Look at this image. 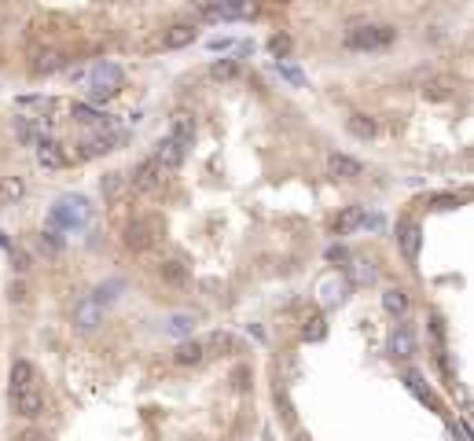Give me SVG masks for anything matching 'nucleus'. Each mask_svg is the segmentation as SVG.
Segmentation results:
<instances>
[{"mask_svg": "<svg viewBox=\"0 0 474 441\" xmlns=\"http://www.w3.org/2000/svg\"><path fill=\"white\" fill-rule=\"evenodd\" d=\"M327 173L335 177V180H357V177L364 173V166H360L353 155L335 151V155H327Z\"/></svg>", "mask_w": 474, "mask_h": 441, "instance_id": "nucleus-10", "label": "nucleus"}, {"mask_svg": "<svg viewBox=\"0 0 474 441\" xmlns=\"http://www.w3.org/2000/svg\"><path fill=\"white\" fill-rule=\"evenodd\" d=\"M100 320H103V305L96 302L92 294H85L81 302L74 305V324H78V331H92Z\"/></svg>", "mask_w": 474, "mask_h": 441, "instance_id": "nucleus-7", "label": "nucleus"}, {"mask_svg": "<svg viewBox=\"0 0 474 441\" xmlns=\"http://www.w3.org/2000/svg\"><path fill=\"white\" fill-rule=\"evenodd\" d=\"M276 74H279L283 81H290L294 89H305V74H301L290 59H276Z\"/></svg>", "mask_w": 474, "mask_h": 441, "instance_id": "nucleus-32", "label": "nucleus"}, {"mask_svg": "<svg viewBox=\"0 0 474 441\" xmlns=\"http://www.w3.org/2000/svg\"><path fill=\"white\" fill-rule=\"evenodd\" d=\"M346 129H349V136H357V140H375V133H379L375 118H368V114H349Z\"/></svg>", "mask_w": 474, "mask_h": 441, "instance_id": "nucleus-20", "label": "nucleus"}, {"mask_svg": "<svg viewBox=\"0 0 474 441\" xmlns=\"http://www.w3.org/2000/svg\"><path fill=\"white\" fill-rule=\"evenodd\" d=\"M195 313H173L169 316V324H166V331L169 335H177V338H188L191 335V327H195Z\"/></svg>", "mask_w": 474, "mask_h": 441, "instance_id": "nucleus-28", "label": "nucleus"}, {"mask_svg": "<svg viewBox=\"0 0 474 441\" xmlns=\"http://www.w3.org/2000/svg\"><path fill=\"white\" fill-rule=\"evenodd\" d=\"M412 353H416V338H412V331L401 324L390 335V357H412Z\"/></svg>", "mask_w": 474, "mask_h": 441, "instance_id": "nucleus-21", "label": "nucleus"}, {"mask_svg": "<svg viewBox=\"0 0 474 441\" xmlns=\"http://www.w3.org/2000/svg\"><path fill=\"white\" fill-rule=\"evenodd\" d=\"M452 89H456V81H452V78H427L419 92H423V100H449Z\"/></svg>", "mask_w": 474, "mask_h": 441, "instance_id": "nucleus-23", "label": "nucleus"}, {"mask_svg": "<svg viewBox=\"0 0 474 441\" xmlns=\"http://www.w3.org/2000/svg\"><path fill=\"white\" fill-rule=\"evenodd\" d=\"M158 276H162L169 287H184L188 283V265L180 261V257H169V261L158 265Z\"/></svg>", "mask_w": 474, "mask_h": 441, "instance_id": "nucleus-19", "label": "nucleus"}, {"mask_svg": "<svg viewBox=\"0 0 474 441\" xmlns=\"http://www.w3.org/2000/svg\"><path fill=\"white\" fill-rule=\"evenodd\" d=\"M129 184H133L136 191H144V195H155V191H162V184H166V169L155 162V155H151V158H144V162H136Z\"/></svg>", "mask_w": 474, "mask_h": 441, "instance_id": "nucleus-4", "label": "nucleus"}, {"mask_svg": "<svg viewBox=\"0 0 474 441\" xmlns=\"http://www.w3.org/2000/svg\"><path fill=\"white\" fill-rule=\"evenodd\" d=\"M59 67H63V56H59L56 48H37V52H34V67H30V70L41 78V74H56Z\"/></svg>", "mask_w": 474, "mask_h": 441, "instance_id": "nucleus-18", "label": "nucleus"}, {"mask_svg": "<svg viewBox=\"0 0 474 441\" xmlns=\"http://www.w3.org/2000/svg\"><path fill=\"white\" fill-rule=\"evenodd\" d=\"M397 243H401V250H405L408 261H416V257H419V224L412 217L397 221Z\"/></svg>", "mask_w": 474, "mask_h": 441, "instance_id": "nucleus-12", "label": "nucleus"}, {"mask_svg": "<svg viewBox=\"0 0 474 441\" xmlns=\"http://www.w3.org/2000/svg\"><path fill=\"white\" fill-rule=\"evenodd\" d=\"M195 37H199V30L191 26V23H173V26H169L166 34H162V48H166V52L188 48L191 41H195Z\"/></svg>", "mask_w": 474, "mask_h": 441, "instance_id": "nucleus-13", "label": "nucleus"}, {"mask_svg": "<svg viewBox=\"0 0 474 441\" xmlns=\"http://www.w3.org/2000/svg\"><path fill=\"white\" fill-rule=\"evenodd\" d=\"M26 195V180L23 177H0V206H15Z\"/></svg>", "mask_w": 474, "mask_h": 441, "instance_id": "nucleus-17", "label": "nucleus"}, {"mask_svg": "<svg viewBox=\"0 0 474 441\" xmlns=\"http://www.w3.org/2000/svg\"><path fill=\"white\" fill-rule=\"evenodd\" d=\"M15 441H45V434H37V430H26V434H19Z\"/></svg>", "mask_w": 474, "mask_h": 441, "instance_id": "nucleus-44", "label": "nucleus"}, {"mask_svg": "<svg viewBox=\"0 0 474 441\" xmlns=\"http://www.w3.org/2000/svg\"><path fill=\"white\" fill-rule=\"evenodd\" d=\"M383 309L390 316H405L408 313V294H405V290H386V294H383Z\"/></svg>", "mask_w": 474, "mask_h": 441, "instance_id": "nucleus-30", "label": "nucleus"}, {"mask_svg": "<svg viewBox=\"0 0 474 441\" xmlns=\"http://www.w3.org/2000/svg\"><path fill=\"white\" fill-rule=\"evenodd\" d=\"M169 136H173L180 147H191V136H195V122H191V114H184V111L173 114V133Z\"/></svg>", "mask_w": 474, "mask_h": 441, "instance_id": "nucleus-26", "label": "nucleus"}, {"mask_svg": "<svg viewBox=\"0 0 474 441\" xmlns=\"http://www.w3.org/2000/svg\"><path fill=\"white\" fill-rule=\"evenodd\" d=\"M15 136L23 140L26 147H37L45 140V125L34 122V118H15Z\"/></svg>", "mask_w": 474, "mask_h": 441, "instance_id": "nucleus-16", "label": "nucleus"}, {"mask_svg": "<svg viewBox=\"0 0 474 441\" xmlns=\"http://www.w3.org/2000/svg\"><path fill=\"white\" fill-rule=\"evenodd\" d=\"M85 221H89V202H85V195H63L48 213V228H56V232H74V228H81Z\"/></svg>", "mask_w": 474, "mask_h": 441, "instance_id": "nucleus-1", "label": "nucleus"}, {"mask_svg": "<svg viewBox=\"0 0 474 441\" xmlns=\"http://www.w3.org/2000/svg\"><path fill=\"white\" fill-rule=\"evenodd\" d=\"M125 188H129V177H125V173H107V177L100 180V191H103L107 202H118V199L125 195Z\"/></svg>", "mask_w": 474, "mask_h": 441, "instance_id": "nucleus-25", "label": "nucleus"}, {"mask_svg": "<svg viewBox=\"0 0 474 441\" xmlns=\"http://www.w3.org/2000/svg\"><path fill=\"white\" fill-rule=\"evenodd\" d=\"M122 67H118V63H96L92 67V74H89V85L92 89H122Z\"/></svg>", "mask_w": 474, "mask_h": 441, "instance_id": "nucleus-8", "label": "nucleus"}, {"mask_svg": "<svg viewBox=\"0 0 474 441\" xmlns=\"http://www.w3.org/2000/svg\"><path fill=\"white\" fill-rule=\"evenodd\" d=\"M184 151H188V147H180L173 136H166V140H158V147H155V162L169 173V169H180V162H184Z\"/></svg>", "mask_w": 474, "mask_h": 441, "instance_id": "nucleus-11", "label": "nucleus"}, {"mask_svg": "<svg viewBox=\"0 0 474 441\" xmlns=\"http://www.w3.org/2000/svg\"><path fill=\"white\" fill-rule=\"evenodd\" d=\"M405 383H408V386H412V390H416V397H419V401H427V405H434V408H438L434 394H430L427 386H423V375H419V372H408V375H405Z\"/></svg>", "mask_w": 474, "mask_h": 441, "instance_id": "nucleus-34", "label": "nucleus"}, {"mask_svg": "<svg viewBox=\"0 0 474 441\" xmlns=\"http://www.w3.org/2000/svg\"><path fill=\"white\" fill-rule=\"evenodd\" d=\"M268 52H272L276 59H287L290 56V37L287 34H276L272 41H268Z\"/></svg>", "mask_w": 474, "mask_h": 441, "instance_id": "nucleus-37", "label": "nucleus"}, {"mask_svg": "<svg viewBox=\"0 0 474 441\" xmlns=\"http://www.w3.org/2000/svg\"><path fill=\"white\" fill-rule=\"evenodd\" d=\"M118 290H122V283H107V287H100V290H96V302H100V305H107V302H114V298H118Z\"/></svg>", "mask_w": 474, "mask_h": 441, "instance_id": "nucleus-38", "label": "nucleus"}, {"mask_svg": "<svg viewBox=\"0 0 474 441\" xmlns=\"http://www.w3.org/2000/svg\"><path fill=\"white\" fill-rule=\"evenodd\" d=\"M210 78L213 81H235V78H239V63H235V59H217L210 67Z\"/></svg>", "mask_w": 474, "mask_h": 441, "instance_id": "nucleus-31", "label": "nucleus"}, {"mask_svg": "<svg viewBox=\"0 0 474 441\" xmlns=\"http://www.w3.org/2000/svg\"><path fill=\"white\" fill-rule=\"evenodd\" d=\"M8 257H12V268H15L19 276L30 272V254L23 250V246H8Z\"/></svg>", "mask_w": 474, "mask_h": 441, "instance_id": "nucleus-36", "label": "nucleus"}, {"mask_svg": "<svg viewBox=\"0 0 474 441\" xmlns=\"http://www.w3.org/2000/svg\"><path fill=\"white\" fill-rule=\"evenodd\" d=\"M8 379H12V390H26V386H37V372L30 361H15Z\"/></svg>", "mask_w": 474, "mask_h": 441, "instance_id": "nucleus-22", "label": "nucleus"}, {"mask_svg": "<svg viewBox=\"0 0 474 441\" xmlns=\"http://www.w3.org/2000/svg\"><path fill=\"white\" fill-rule=\"evenodd\" d=\"M327 261H349V250H346V246H331V250H327Z\"/></svg>", "mask_w": 474, "mask_h": 441, "instance_id": "nucleus-40", "label": "nucleus"}, {"mask_svg": "<svg viewBox=\"0 0 474 441\" xmlns=\"http://www.w3.org/2000/svg\"><path fill=\"white\" fill-rule=\"evenodd\" d=\"M202 346H206V353L213 349V353H224V357H239L243 353V342L235 335H228V331H213L210 342H202Z\"/></svg>", "mask_w": 474, "mask_h": 441, "instance_id": "nucleus-15", "label": "nucleus"}, {"mask_svg": "<svg viewBox=\"0 0 474 441\" xmlns=\"http://www.w3.org/2000/svg\"><path fill=\"white\" fill-rule=\"evenodd\" d=\"M434 206H438V210H452V206H460V199H452V195H438V199H434Z\"/></svg>", "mask_w": 474, "mask_h": 441, "instance_id": "nucleus-42", "label": "nucleus"}, {"mask_svg": "<svg viewBox=\"0 0 474 441\" xmlns=\"http://www.w3.org/2000/svg\"><path fill=\"white\" fill-rule=\"evenodd\" d=\"M8 397H12V408H15V412H19V416H26V419H34V416L45 412V397H41L37 386H26V390H12Z\"/></svg>", "mask_w": 474, "mask_h": 441, "instance_id": "nucleus-6", "label": "nucleus"}, {"mask_svg": "<svg viewBox=\"0 0 474 441\" xmlns=\"http://www.w3.org/2000/svg\"><path fill=\"white\" fill-rule=\"evenodd\" d=\"M114 96H118V89H92L89 85V100L92 103H107V100H114Z\"/></svg>", "mask_w": 474, "mask_h": 441, "instance_id": "nucleus-39", "label": "nucleus"}, {"mask_svg": "<svg viewBox=\"0 0 474 441\" xmlns=\"http://www.w3.org/2000/svg\"><path fill=\"white\" fill-rule=\"evenodd\" d=\"M8 298H12V305H26L30 302V290H26V279L15 276L12 283H8Z\"/></svg>", "mask_w": 474, "mask_h": 441, "instance_id": "nucleus-35", "label": "nucleus"}, {"mask_svg": "<svg viewBox=\"0 0 474 441\" xmlns=\"http://www.w3.org/2000/svg\"><path fill=\"white\" fill-rule=\"evenodd\" d=\"M74 118H78L81 125H96V129H103V125H111V118L107 114H100L96 107H89V103H74V111H70Z\"/></svg>", "mask_w": 474, "mask_h": 441, "instance_id": "nucleus-27", "label": "nucleus"}, {"mask_svg": "<svg viewBox=\"0 0 474 441\" xmlns=\"http://www.w3.org/2000/svg\"><path fill=\"white\" fill-rule=\"evenodd\" d=\"M324 335H327V327H324V316H320V313H312V316L301 320V338H305V342H320Z\"/></svg>", "mask_w": 474, "mask_h": 441, "instance_id": "nucleus-29", "label": "nucleus"}, {"mask_svg": "<svg viewBox=\"0 0 474 441\" xmlns=\"http://www.w3.org/2000/svg\"><path fill=\"white\" fill-rule=\"evenodd\" d=\"M202 15L210 23H243V19L257 15V0H213L202 8Z\"/></svg>", "mask_w": 474, "mask_h": 441, "instance_id": "nucleus-3", "label": "nucleus"}, {"mask_svg": "<svg viewBox=\"0 0 474 441\" xmlns=\"http://www.w3.org/2000/svg\"><path fill=\"white\" fill-rule=\"evenodd\" d=\"M37 246H41L45 254H59V250H63V235H59L56 228H45V232L37 235Z\"/></svg>", "mask_w": 474, "mask_h": 441, "instance_id": "nucleus-33", "label": "nucleus"}, {"mask_svg": "<svg viewBox=\"0 0 474 441\" xmlns=\"http://www.w3.org/2000/svg\"><path fill=\"white\" fill-rule=\"evenodd\" d=\"M206 361V346L195 338H184L180 346L173 349V364H180V368H195V364Z\"/></svg>", "mask_w": 474, "mask_h": 441, "instance_id": "nucleus-14", "label": "nucleus"}, {"mask_svg": "<svg viewBox=\"0 0 474 441\" xmlns=\"http://www.w3.org/2000/svg\"><path fill=\"white\" fill-rule=\"evenodd\" d=\"M276 4H290V0H276Z\"/></svg>", "mask_w": 474, "mask_h": 441, "instance_id": "nucleus-45", "label": "nucleus"}, {"mask_svg": "<svg viewBox=\"0 0 474 441\" xmlns=\"http://www.w3.org/2000/svg\"><path fill=\"white\" fill-rule=\"evenodd\" d=\"M122 239H125L129 250H147V246L158 239V221L155 217H133L125 224Z\"/></svg>", "mask_w": 474, "mask_h": 441, "instance_id": "nucleus-5", "label": "nucleus"}, {"mask_svg": "<svg viewBox=\"0 0 474 441\" xmlns=\"http://www.w3.org/2000/svg\"><path fill=\"white\" fill-rule=\"evenodd\" d=\"M353 272H357V279H368V283L375 279V268H371V265H364V261H357V268H353Z\"/></svg>", "mask_w": 474, "mask_h": 441, "instance_id": "nucleus-41", "label": "nucleus"}, {"mask_svg": "<svg viewBox=\"0 0 474 441\" xmlns=\"http://www.w3.org/2000/svg\"><path fill=\"white\" fill-rule=\"evenodd\" d=\"M360 217H364V210L360 206H346L335 217V224H331V228H335V235H349V232H357L360 228Z\"/></svg>", "mask_w": 474, "mask_h": 441, "instance_id": "nucleus-24", "label": "nucleus"}, {"mask_svg": "<svg viewBox=\"0 0 474 441\" xmlns=\"http://www.w3.org/2000/svg\"><path fill=\"white\" fill-rule=\"evenodd\" d=\"M397 41L394 26H357L346 34V48L353 52H386Z\"/></svg>", "mask_w": 474, "mask_h": 441, "instance_id": "nucleus-2", "label": "nucleus"}, {"mask_svg": "<svg viewBox=\"0 0 474 441\" xmlns=\"http://www.w3.org/2000/svg\"><path fill=\"white\" fill-rule=\"evenodd\" d=\"M246 379H250V372H246V368H239V372H235V386H239V390H246V386H250Z\"/></svg>", "mask_w": 474, "mask_h": 441, "instance_id": "nucleus-43", "label": "nucleus"}, {"mask_svg": "<svg viewBox=\"0 0 474 441\" xmlns=\"http://www.w3.org/2000/svg\"><path fill=\"white\" fill-rule=\"evenodd\" d=\"M37 162L45 169H67L70 166V155H67V147H63V144H56V140H41V144H37Z\"/></svg>", "mask_w": 474, "mask_h": 441, "instance_id": "nucleus-9", "label": "nucleus"}]
</instances>
